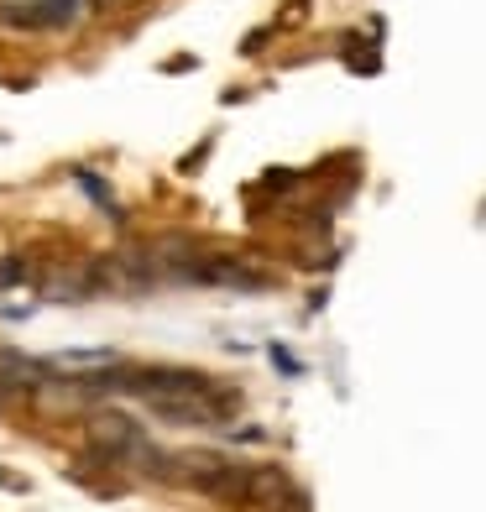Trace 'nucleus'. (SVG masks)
Returning a JSON list of instances; mask_svg holds the SVG:
<instances>
[{"instance_id":"1","label":"nucleus","mask_w":486,"mask_h":512,"mask_svg":"<svg viewBox=\"0 0 486 512\" xmlns=\"http://www.w3.org/2000/svg\"><path fill=\"white\" fill-rule=\"evenodd\" d=\"M168 481L189 486L199 497H215V502H241L246 465L230 455H215V450H183V455H168Z\"/></svg>"},{"instance_id":"2","label":"nucleus","mask_w":486,"mask_h":512,"mask_svg":"<svg viewBox=\"0 0 486 512\" xmlns=\"http://www.w3.org/2000/svg\"><path fill=\"white\" fill-rule=\"evenodd\" d=\"M189 288H230V293H262L272 288V272L257 267L251 256H230V251H199V262L189 272Z\"/></svg>"},{"instance_id":"3","label":"nucleus","mask_w":486,"mask_h":512,"mask_svg":"<svg viewBox=\"0 0 486 512\" xmlns=\"http://www.w3.org/2000/svg\"><path fill=\"white\" fill-rule=\"evenodd\" d=\"M89 16V0H0L6 32H68Z\"/></svg>"},{"instance_id":"4","label":"nucleus","mask_w":486,"mask_h":512,"mask_svg":"<svg viewBox=\"0 0 486 512\" xmlns=\"http://www.w3.org/2000/svg\"><path fill=\"white\" fill-rule=\"evenodd\" d=\"M37 298L42 304H95L100 298V277H95V256H63V262H53L48 272L37 277Z\"/></svg>"},{"instance_id":"5","label":"nucleus","mask_w":486,"mask_h":512,"mask_svg":"<svg viewBox=\"0 0 486 512\" xmlns=\"http://www.w3.org/2000/svg\"><path fill=\"white\" fill-rule=\"evenodd\" d=\"M241 507H257V512H304V497H298L293 476L283 465H246V492Z\"/></svg>"},{"instance_id":"6","label":"nucleus","mask_w":486,"mask_h":512,"mask_svg":"<svg viewBox=\"0 0 486 512\" xmlns=\"http://www.w3.org/2000/svg\"><path fill=\"white\" fill-rule=\"evenodd\" d=\"M110 366H121V351H110V345H79V351L48 356V371H58V377H95V371H110Z\"/></svg>"},{"instance_id":"7","label":"nucleus","mask_w":486,"mask_h":512,"mask_svg":"<svg viewBox=\"0 0 486 512\" xmlns=\"http://www.w3.org/2000/svg\"><path fill=\"white\" fill-rule=\"evenodd\" d=\"M74 183H79V189H84V199L95 204L105 220L126 225V209H121V199H115V189H110V183H105V178H100L95 168H74Z\"/></svg>"},{"instance_id":"8","label":"nucleus","mask_w":486,"mask_h":512,"mask_svg":"<svg viewBox=\"0 0 486 512\" xmlns=\"http://www.w3.org/2000/svg\"><path fill=\"white\" fill-rule=\"evenodd\" d=\"M27 277H32L27 256H6V262H0V288H16V283H27Z\"/></svg>"},{"instance_id":"9","label":"nucleus","mask_w":486,"mask_h":512,"mask_svg":"<svg viewBox=\"0 0 486 512\" xmlns=\"http://www.w3.org/2000/svg\"><path fill=\"white\" fill-rule=\"evenodd\" d=\"M267 356H272V366L283 371V377H304V361H298L293 351H283V345H267Z\"/></svg>"},{"instance_id":"10","label":"nucleus","mask_w":486,"mask_h":512,"mask_svg":"<svg viewBox=\"0 0 486 512\" xmlns=\"http://www.w3.org/2000/svg\"><path fill=\"white\" fill-rule=\"evenodd\" d=\"M126 6H142V0H89V11H126Z\"/></svg>"}]
</instances>
